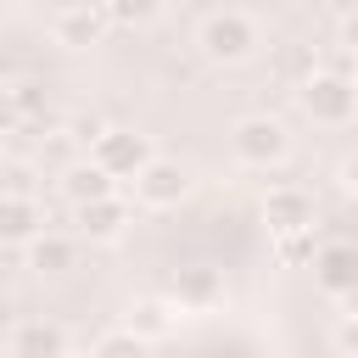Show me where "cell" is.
<instances>
[{
    "label": "cell",
    "instance_id": "cell-11",
    "mask_svg": "<svg viewBox=\"0 0 358 358\" xmlns=\"http://www.w3.org/2000/svg\"><path fill=\"white\" fill-rule=\"evenodd\" d=\"M39 229H45L39 196H6L0 190V246H28Z\"/></svg>",
    "mask_w": 358,
    "mask_h": 358
},
{
    "label": "cell",
    "instance_id": "cell-6",
    "mask_svg": "<svg viewBox=\"0 0 358 358\" xmlns=\"http://www.w3.org/2000/svg\"><path fill=\"white\" fill-rule=\"evenodd\" d=\"M129 185H134V201H140V207H157V213H162V207H179V201L190 196V173H185V162H173V157H151Z\"/></svg>",
    "mask_w": 358,
    "mask_h": 358
},
{
    "label": "cell",
    "instance_id": "cell-7",
    "mask_svg": "<svg viewBox=\"0 0 358 358\" xmlns=\"http://www.w3.org/2000/svg\"><path fill=\"white\" fill-rule=\"evenodd\" d=\"M308 268H313V285L341 302V296L358 285V241H319Z\"/></svg>",
    "mask_w": 358,
    "mask_h": 358
},
{
    "label": "cell",
    "instance_id": "cell-19",
    "mask_svg": "<svg viewBox=\"0 0 358 358\" xmlns=\"http://www.w3.org/2000/svg\"><path fill=\"white\" fill-rule=\"evenodd\" d=\"M6 95H11V112H17V123H28V117H45V95H39V84H34V78L11 84Z\"/></svg>",
    "mask_w": 358,
    "mask_h": 358
},
{
    "label": "cell",
    "instance_id": "cell-25",
    "mask_svg": "<svg viewBox=\"0 0 358 358\" xmlns=\"http://www.w3.org/2000/svg\"><path fill=\"white\" fill-rule=\"evenodd\" d=\"M11 129H17V112H11V95L0 90V134H11Z\"/></svg>",
    "mask_w": 358,
    "mask_h": 358
},
{
    "label": "cell",
    "instance_id": "cell-2",
    "mask_svg": "<svg viewBox=\"0 0 358 358\" xmlns=\"http://www.w3.org/2000/svg\"><path fill=\"white\" fill-rule=\"evenodd\" d=\"M201 56L213 62V67H241V62H252L257 56V45H263V34H257V22L241 11V6H224V11H213L207 22H201Z\"/></svg>",
    "mask_w": 358,
    "mask_h": 358
},
{
    "label": "cell",
    "instance_id": "cell-21",
    "mask_svg": "<svg viewBox=\"0 0 358 358\" xmlns=\"http://www.w3.org/2000/svg\"><path fill=\"white\" fill-rule=\"evenodd\" d=\"M0 190H6V196H39V185H34V168H28V162H11V168H0Z\"/></svg>",
    "mask_w": 358,
    "mask_h": 358
},
{
    "label": "cell",
    "instance_id": "cell-3",
    "mask_svg": "<svg viewBox=\"0 0 358 358\" xmlns=\"http://www.w3.org/2000/svg\"><path fill=\"white\" fill-rule=\"evenodd\" d=\"M229 145H235V162H246V168H280V162L291 157V134H285V123L268 117V112L241 117V123L229 129Z\"/></svg>",
    "mask_w": 358,
    "mask_h": 358
},
{
    "label": "cell",
    "instance_id": "cell-23",
    "mask_svg": "<svg viewBox=\"0 0 358 358\" xmlns=\"http://www.w3.org/2000/svg\"><path fill=\"white\" fill-rule=\"evenodd\" d=\"M336 190H341V196H352V201H358V151H347V157H341V162H336Z\"/></svg>",
    "mask_w": 358,
    "mask_h": 358
},
{
    "label": "cell",
    "instance_id": "cell-12",
    "mask_svg": "<svg viewBox=\"0 0 358 358\" xmlns=\"http://www.w3.org/2000/svg\"><path fill=\"white\" fill-rule=\"evenodd\" d=\"M11 358H67V330L50 319H22L11 330Z\"/></svg>",
    "mask_w": 358,
    "mask_h": 358
},
{
    "label": "cell",
    "instance_id": "cell-14",
    "mask_svg": "<svg viewBox=\"0 0 358 358\" xmlns=\"http://www.w3.org/2000/svg\"><path fill=\"white\" fill-rule=\"evenodd\" d=\"M73 263H78V241H73V235L39 229V235L28 241V268H39V274H67Z\"/></svg>",
    "mask_w": 358,
    "mask_h": 358
},
{
    "label": "cell",
    "instance_id": "cell-15",
    "mask_svg": "<svg viewBox=\"0 0 358 358\" xmlns=\"http://www.w3.org/2000/svg\"><path fill=\"white\" fill-rule=\"evenodd\" d=\"M173 302H162V296H140L134 308H129V319H123V330H134L140 341H162L168 330H173Z\"/></svg>",
    "mask_w": 358,
    "mask_h": 358
},
{
    "label": "cell",
    "instance_id": "cell-24",
    "mask_svg": "<svg viewBox=\"0 0 358 358\" xmlns=\"http://www.w3.org/2000/svg\"><path fill=\"white\" fill-rule=\"evenodd\" d=\"M341 50H347V56H358V11H352V17H341Z\"/></svg>",
    "mask_w": 358,
    "mask_h": 358
},
{
    "label": "cell",
    "instance_id": "cell-1",
    "mask_svg": "<svg viewBox=\"0 0 358 358\" xmlns=\"http://www.w3.org/2000/svg\"><path fill=\"white\" fill-rule=\"evenodd\" d=\"M296 106L313 123H324V129H347L358 117V78L352 73H336V67H313L296 84Z\"/></svg>",
    "mask_w": 358,
    "mask_h": 358
},
{
    "label": "cell",
    "instance_id": "cell-18",
    "mask_svg": "<svg viewBox=\"0 0 358 358\" xmlns=\"http://www.w3.org/2000/svg\"><path fill=\"white\" fill-rule=\"evenodd\" d=\"M145 347H151V341H140L134 330L117 324V330H106V336L95 341V358H145Z\"/></svg>",
    "mask_w": 358,
    "mask_h": 358
},
{
    "label": "cell",
    "instance_id": "cell-9",
    "mask_svg": "<svg viewBox=\"0 0 358 358\" xmlns=\"http://www.w3.org/2000/svg\"><path fill=\"white\" fill-rule=\"evenodd\" d=\"M78 213V235L84 241H123V229L134 224V207H129V196H101V201H84V207H73Z\"/></svg>",
    "mask_w": 358,
    "mask_h": 358
},
{
    "label": "cell",
    "instance_id": "cell-26",
    "mask_svg": "<svg viewBox=\"0 0 358 358\" xmlns=\"http://www.w3.org/2000/svg\"><path fill=\"white\" fill-rule=\"evenodd\" d=\"M341 308H347V313H358V285H352V291L341 296Z\"/></svg>",
    "mask_w": 358,
    "mask_h": 358
},
{
    "label": "cell",
    "instance_id": "cell-16",
    "mask_svg": "<svg viewBox=\"0 0 358 358\" xmlns=\"http://www.w3.org/2000/svg\"><path fill=\"white\" fill-rule=\"evenodd\" d=\"M101 6H106V17L117 28H151L168 11V0H101Z\"/></svg>",
    "mask_w": 358,
    "mask_h": 358
},
{
    "label": "cell",
    "instance_id": "cell-20",
    "mask_svg": "<svg viewBox=\"0 0 358 358\" xmlns=\"http://www.w3.org/2000/svg\"><path fill=\"white\" fill-rule=\"evenodd\" d=\"M101 134H106V117H95V112H78V117H67V140H73V145H84V151H90Z\"/></svg>",
    "mask_w": 358,
    "mask_h": 358
},
{
    "label": "cell",
    "instance_id": "cell-5",
    "mask_svg": "<svg viewBox=\"0 0 358 358\" xmlns=\"http://www.w3.org/2000/svg\"><path fill=\"white\" fill-rule=\"evenodd\" d=\"M151 157H157V151H151V140H145V134H134V129H112V123H106V134L90 145V162H101L117 185H123V179H134Z\"/></svg>",
    "mask_w": 358,
    "mask_h": 358
},
{
    "label": "cell",
    "instance_id": "cell-10",
    "mask_svg": "<svg viewBox=\"0 0 358 358\" xmlns=\"http://www.w3.org/2000/svg\"><path fill=\"white\" fill-rule=\"evenodd\" d=\"M168 296H173V308H179V313H207V308H218V302H224V274H218V268H207V263H190V268H179V274H173Z\"/></svg>",
    "mask_w": 358,
    "mask_h": 358
},
{
    "label": "cell",
    "instance_id": "cell-22",
    "mask_svg": "<svg viewBox=\"0 0 358 358\" xmlns=\"http://www.w3.org/2000/svg\"><path fill=\"white\" fill-rule=\"evenodd\" d=\"M336 352H341V358H358V313H341V324H336Z\"/></svg>",
    "mask_w": 358,
    "mask_h": 358
},
{
    "label": "cell",
    "instance_id": "cell-4",
    "mask_svg": "<svg viewBox=\"0 0 358 358\" xmlns=\"http://www.w3.org/2000/svg\"><path fill=\"white\" fill-rule=\"evenodd\" d=\"M106 28H112V17H106L101 0H73V6H62L50 17V39L62 50H90V45L106 39Z\"/></svg>",
    "mask_w": 358,
    "mask_h": 358
},
{
    "label": "cell",
    "instance_id": "cell-13",
    "mask_svg": "<svg viewBox=\"0 0 358 358\" xmlns=\"http://www.w3.org/2000/svg\"><path fill=\"white\" fill-rule=\"evenodd\" d=\"M112 190H117V179H112L101 162H90V157L62 168V196H67L73 207H84V201H101V196H112Z\"/></svg>",
    "mask_w": 358,
    "mask_h": 358
},
{
    "label": "cell",
    "instance_id": "cell-17",
    "mask_svg": "<svg viewBox=\"0 0 358 358\" xmlns=\"http://www.w3.org/2000/svg\"><path fill=\"white\" fill-rule=\"evenodd\" d=\"M313 229H291V235H274V257L285 263V268H296V263H313Z\"/></svg>",
    "mask_w": 358,
    "mask_h": 358
},
{
    "label": "cell",
    "instance_id": "cell-8",
    "mask_svg": "<svg viewBox=\"0 0 358 358\" xmlns=\"http://www.w3.org/2000/svg\"><path fill=\"white\" fill-rule=\"evenodd\" d=\"M313 218H319L313 190H302V185H268V190H263V224H268V235L313 229Z\"/></svg>",
    "mask_w": 358,
    "mask_h": 358
}]
</instances>
